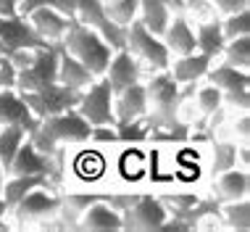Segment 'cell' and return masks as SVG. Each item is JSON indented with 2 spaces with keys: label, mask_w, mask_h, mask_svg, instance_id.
Returning a JSON list of instances; mask_svg holds the SVG:
<instances>
[{
  "label": "cell",
  "mask_w": 250,
  "mask_h": 232,
  "mask_svg": "<svg viewBox=\"0 0 250 232\" xmlns=\"http://www.w3.org/2000/svg\"><path fill=\"white\" fill-rule=\"evenodd\" d=\"M79 95H82V90H74L69 85L53 82V85L40 87V90L21 93V98H24V103L29 106V111L35 114V119H45V116L63 114V111H69V108H77Z\"/></svg>",
  "instance_id": "ba28073f"
},
{
  "label": "cell",
  "mask_w": 250,
  "mask_h": 232,
  "mask_svg": "<svg viewBox=\"0 0 250 232\" xmlns=\"http://www.w3.org/2000/svg\"><path fill=\"white\" fill-rule=\"evenodd\" d=\"M26 19H29V24L35 26V32L45 43H61L69 24L74 22V19L63 16L61 11H53V8H35L26 13Z\"/></svg>",
  "instance_id": "d6986e66"
},
{
  "label": "cell",
  "mask_w": 250,
  "mask_h": 232,
  "mask_svg": "<svg viewBox=\"0 0 250 232\" xmlns=\"http://www.w3.org/2000/svg\"><path fill=\"white\" fill-rule=\"evenodd\" d=\"M219 219L229 230L245 232L250 227V201L248 198H237V201L219 203Z\"/></svg>",
  "instance_id": "d4e9b609"
},
{
  "label": "cell",
  "mask_w": 250,
  "mask_h": 232,
  "mask_svg": "<svg viewBox=\"0 0 250 232\" xmlns=\"http://www.w3.org/2000/svg\"><path fill=\"white\" fill-rule=\"evenodd\" d=\"M206 79L221 90L227 108H232V111H250V74H248V69L229 66L224 61H213Z\"/></svg>",
  "instance_id": "5b68a950"
},
{
  "label": "cell",
  "mask_w": 250,
  "mask_h": 232,
  "mask_svg": "<svg viewBox=\"0 0 250 232\" xmlns=\"http://www.w3.org/2000/svg\"><path fill=\"white\" fill-rule=\"evenodd\" d=\"M211 66H213V58L195 50V53H187V56H174L171 64H168V74L182 87H190V85H198L200 79H206Z\"/></svg>",
  "instance_id": "e0dca14e"
},
{
  "label": "cell",
  "mask_w": 250,
  "mask_h": 232,
  "mask_svg": "<svg viewBox=\"0 0 250 232\" xmlns=\"http://www.w3.org/2000/svg\"><path fill=\"white\" fill-rule=\"evenodd\" d=\"M124 47L140 61L145 77L153 71H164V69H168V64H171V53H168V47L164 45V40L158 35H153V32L147 29V26H143L140 22H132L126 26Z\"/></svg>",
  "instance_id": "277c9868"
},
{
  "label": "cell",
  "mask_w": 250,
  "mask_h": 232,
  "mask_svg": "<svg viewBox=\"0 0 250 232\" xmlns=\"http://www.w3.org/2000/svg\"><path fill=\"white\" fill-rule=\"evenodd\" d=\"M237 142L229 138H216L211 145V163H208V172L213 177L227 172V169L237 166Z\"/></svg>",
  "instance_id": "484cf974"
},
{
  "label": "cell",
  "mask_w": 250,
  "mask_h": 232,
  "mask_svg": "<svg viewBox=\"0 0 250 232\" xmlns=\"http://www.w3.org/2000/svg\"><path fill=\"white\" fill-rule=\"evenodd\" d=\"M103 77L108 79L111 90L119 93V90H124V87L134 85V82L145 79V71H143V66H140V61L134 58L126 47H119V50H113Z\"/></svg>",
  "instance_id": "4fadbf2b"
},
{
  "label": "cell",
  "mask_w": 250,
  "mask_h": 232,
  "mask_svg": "<svg viewBox=\"0 0 250 232\" xmlns=\"http://www.w3.org/2000/svg\"><path fill=\"white\" fill-rule=\"evenodd\" d=\"M190 106L195 108V116H198L200 121H206V119H211L216 111L224 108V95H221L219 87L211 85L208 79H200L190 90Z\"/></svg>",
  "instance_id": "7402d4cb"
},
{
  "label": "cell",
  "mask_w": 250,
  "mask_h": 232,
  "mask_svg": "<svg viewBox=\"0 0 250 232\" xmlns=\"http://www.w3.org/2000/svg\"><path fill=\"white\" fill-rule=\"evenodd\" d=\"M61 47H63L69 56L77 58L79 64H84L95 77H103L105 69H108V61L113 56V47L108 45L95 29H90L87 24L77 22V19L69 24L63 40H61Z\"/></svg>",
  "instance_id": "3957f363"
},
{
  "label": "cell",
  "mask_w": 250,
  "mask_h": 232,
  "mask_svg": "<svg viewBox=\"0 0 250 232\" xmlns=\"http://www.w3.org/2000/svg\"><path fill=\"white\" fill-rule=\"evenodd\" d=\"M229 140H234L237 145H248L250 142V111H232L229 119Z\"/></svg>",
  "instance_id": "d6a6232c"
},
{
  "label": "cell",
  "mask_w": 250,
  "mask_h": 232,
  "mask_svg": "<svg viewBox=\"0 0 250 232\" xmlns=\"http://www.w3.org/2000/svg\"><path fill=\"white\" fill-rule=\"evenodd\" d=\"M174 11L168 8L164 0H137V22L147 26L153 35H164V29L171 22Z\"/></svg>",
  "instance_id": "cb8c5ba5"
},
{
  "label": "cell",
  "mask_w": 250,
  "mask_h": 232,
  "mask_svg": "<svg viewBox=\"0 0 250 232\" xmlns=\"http://www.w3.org/2000/svg\"><path fill=\"white\" fill-rule=\"evenodd\" d=\"M35 8H53V11H61L63 16L74 19L77 13V0H19V13L26 16L29 11Z\"/></svg>",
  "instance_id": "1f68e13d"
},
{
  "label": "cell",
  "mask_w": 250,
  "mask_h": 232,
  "mask_svg": "<svg viewBox=\"0 0 250 232\" xmlns=\"http://www.w3.org/2000/svg\"><path fill=\"white\" fill-rule=\"evenodd\" d=\"M3 177H5V172H3V166H0V187H3Z\"/></svg>",
  "instance_id": "ab89813d"
},
{
  "label": "cell",
  "mask_w": 250,
  "mask_h": 232,
  "mask_svg": "<svg viewBox=\"0 0 250 232\" xmlns=\"http://www.w3.org/2000/svg\"><path fill=\"white\" fill-rule=\"evenodd\" d=\"M213 5V11L219 16H227V13H234V11H242L250 5V0H208Z\"/></svg>",
  "instance_id": "d590c367"
},
{
  "label": "cell",
  "mask_w": 250,
  "mask_h": 232,
  "mask_svg": "<svg viewBox=\"0 0 250 232\" xmlns=\"http://www.w3.org/2000/svg\"><path fill=\"white\" fill-rule=\"evenodd\" d=\"M116 138H119V145H129V148H137L147 142L150 138V127H147L145 119H134V121H116Z\"/></svg>",
  "instance_id": "f1b7e54d"
},
{
  "label": "cell",
  "mask_w": 250,
  "mask_h": 232,
  "mask_svg": "<svg viewBox=\"0 0 250 232\" xmlns=\"http://www.w3.org/2000/svg\"><path fill=\"white\" fill-rule=\"evenodd\" d=\"M145 90H147V114L145 121L153 129H171L179 121H185L179 116L182 111V100L190 95V87H182L177 79L168 74V69L164 71H153L145 77Z\"/></svg>",
  "instance_id": "7a4b0ae2"
},
{
  "label": "cell",
  "mask_w": 250,
  "mask_h": 232,
  "mask_svg": "<svg viewBox=\"0 0 250 232\" xmlns=\"http://www.w3.org/2000/svg\"><path fill=\"white\" fill-rule=\"evenodd\" d=\"M113 114H116V121L145 119V114H147L145 79H140V82H134V85L124 87V90L113 93Z\"/></svg>",
  "instance_id": "5bb4252c"
},
{
  "label": "cell",
  "mask_w": 250,
  "mask_h": 232,
  "mask_svg": "<svg viewBox=\"0 0 250 232\" xmlns=\"http://www.w3.org/2000/svg\"><path fill=\"white\" fill-rule=\"evenodd\" d=\"M124 230H161L168 219V211L161 195L153 193H134L132 203L121 211Z\"/></svg>",
  "instance_id": "30bf717a"
},
{
  "label": "cell",
  "mask_w": 250,
  "mask_h": 232,
  "mask_svg": "<svg viewBox=\"0 0 250 232\" xmlns=\"http://www.w3.org/2000/svg\"><path fill=\"white\" fill-rule=\"evenodd\" d=\"M29 138V132H26L24 127L19 124H0V166H3V172H8L13 156H16L19 145Z\"/></svg>",
  "instance_id": "4316f807"
},
{
  "label": "cell",
  "mask_w": 250,
  "mask_h": 232,
  "mask_svg": "<svg viewBox=\"0 0 250 232\" xmlns=\"http://www.w3.org/2000/svg\"><path fill=\"white\" fill-rule=\"evenodd\" d=\"M61 209V190L58 187H35L26 193L16 206L11 209L13 224H48L58 216Z\"/></svg>",
  "instance_id": "8992f818"
},
{
  "label": "cell",
  "mask_w": 250,
  "mask_h": 232,
  "mask_svg": "<svg viewBox=\"0 0 250 232\" xmlns=\"http://www.w3.org/2000/svg\"><path fill=\"white\" fill-rule=\"evenodd\" d=\"M5 87H16V69H13L8 56L0 53V90H5Z\"/></svg>",
  "instance_id": "e575fe53"
},
{
  "label": "cell",
  "mask_w": 250,
  "mask_h": 232,
  "mask_svg": "<svg viewBox=\"0 0 250 232\" xmlns=\"http://www.w3.org/2000/svg\"><path fill=\"white\" fill-rule=\"evenodd\" d=\"M0 43H3L5 53H11L21 50V47H40L45 45V40L35 32L26 16L13 13V16H0Z\"/></svg>",
  "instance_id": "7c38bea8"
},
{
  "label": "cell",
  "mask_w": 250,
  "mask_h": 232,
  "mask_svg": "<svg viewBox=\"0 0 250 232\" xmlns=\"http://www.w3.org/2000/svg\"><path fill=\"white\" fill-rule=\"evenodd\" d=\"M216 61H224L229 66H237V69H250V35L234 37L224 43V50Z\"/></svg>",
  "instance_id": "83f0119b"
},
{
  "label": "cell",
  "mask_w": 250,
  "mask_h": 232,
  "mask_svg": "<svg viewBox=\"0 0 250 232\" xmlns=\"http://www.w3.org/2000/svg\"><path fill=\"white\" fill-rule=\"evenodd\" d=\"M35 187H58V185L50 180V177H42V174H5L0 195H3L5 206L13 209L26 193H32Z\"/></svg>",
  "instance_id": "ffe728a7"
},
{
  "label": "cell",
  "mask_w": 250,
  "mask_h": 232,
  "mask_svg": "<svg viewBox=\"0 0 250 232\" xmlns=\"http://www.w3.org/2000/svg\"><path fill=\"white\" fill-rule=\"evenodd\" d=\"M0 53H5V47H3V43H0Z\"/></svg>",
  "instance_id": "60d3db41"
},
{
  "label": "cell",
  "mask_w": 250,
  "mask_h": 232,
  "mask_svg": "<svg viewBox=\"0 0 250 232\" xmlns=\"http://www.w3.org/2000/svg\"><path fill=\"white\" fill-rule=\"evenodd\" d=\"M211 195L219 203L237 201V198H250V169L232 166L227 172L216 174L213 185H211Z\"/></svg>",
  "instance_id": "9a60e30c"
},
{
  "label": "cell",
  "mask_w": 250,
  "mask_h": 232,
  "mask_svg": "<svg viewBox=\"0 0 250 232\" xmlns=\"http://www.w3.org/2000/svg\"><path fill=\"white\" fill-rule=\"evenodd\" d=\"M164 45L168 47V53L174 56H187V53H195V26L192 19L187 13H174L168 26L164 29Z\"/></svg>",
  "instance_id": "2e32d148"
},
{
  "label": "cell",
  "mask_w": 250,
  "mask_h": 232,
  "mask_svg": "<svg viewBox=\"0 0 250 232\" xmlns=\"http://www.w3.org/2000/svg\"><path fill=\"white\" fill-rule=\"evenodd\" d=\"M174 13H185V0H164Z\"/></svg>",
  "instance_id": "f35d334b"
},
{
  "label": "cell",
  "mask_w": 250,
  "mask_h": 232,
  "mask_svg": "<svg viewBox=\"0 0 250 232\" xmlns=\"http://www.w3.org/2000/svg\"><path fill=\"white\" fill-rule=\"evenodd\" d=\"M95 79L98 77L87 69L84 64H79L77 58L69 56V53L61 47V53H58V82L61 85H69V87H74V90H87Z\"/></svg>",
  "instance_id": "603a6c76"
},
{
  "label": "cell",
  "mask_w": 250,
  "mask_h": 232,
  "mask_svg": "<svg viewBox=\"0 0 250 232\" xmlns=\"http://www.w3.org/2000/svg\"><path fill=\"white\" fill-rule=\"evenodd\" d=\"M74 19H77V22H82V24H87L90 29H95L98 35L113 47V50L124 47L126 29H121L119 24L111 22V16L105 13L103 0H77V13H74Z\"/></svg>",
  "instance_id": "8fae6325"
},
{
  "label": "cell",
  "mask_w": 250,
  "mask_h": 232,
  "mask_svg": "<svg viewBox=\"0 0 250 232\" xmlns=\"http://www.w3.org/2000/svg\"><path fill=\"white\" fill-rule=\"evenodd\" d=\"M221 32H224V40H234V37L250 35V13H248V8L221 16Z\"/></svg>",
  "instance_id": "4dcf8cb0"
},
{
  "label": "cell",
  "mask_w": 250,
  "mask_h": 232,
  "mask_svg": "<svg viewBox=\"0 0 250 232\" xmlns=\"http://www.w3.org/2000/svg\"><path fill=\"white\" fill-rule=\"evenodd\" d=\"M58 53H61L58 43H45L35 47L32 64L26 69L16 71V90L29 93V90H40V87H48L53 82H58Z\"/></svg>",
  "instance_id": "52a82bcc"
},
{
  "label": "cell",
  "mask_w": 250,
  "mask_h": 232,
  "mask_svg": "<svg viewBox=\"0 0 250 232\" xmlns=\"http://www.w3.org/2000/svg\"><path fill=\"white\" fill-rule=\"evenodd\" d=\"M19 13V0H0V16H13Z\"/></svg>",
  "instance_id": "8d00e7d4"
},
{
  "label": "cell",
  "mask_w": 250,
  "mask_h": 232,
  "mask_svg": "<svg viewBox=\"0 0 250 232\" xmlns=\"http://www.w3.org/2000/svg\"><path fill=\"white\" fill-rule=\"evenodd\" d=\"M105 13L111 16L113 24H119L121 29H126L132 22H137V0H108Z\"/></svg>",
  "instance_id": "f546056e"
},
{
  "label": "cell",
  "mask_w": 250,
  "mask_h": 232,
  "mask_svg": "<svg viewBox=\"0 0 250 232\" xmlns=\"http://www.w3.org/2000/svg\"><path fill=\"white\" fill-rule=\"evenodd\" d=\"M5 227H11V209L5 206L3 195H0V230H5Z\"/></svg>",
  "instance_id": "74e56055"
},
{
  "label": "cell",
  "mask_w": 250,
  "mask_h": 232,
  "mask_svg": "<svg viewBox=\"0 0 250 232\" xmlns=\"http://www.w3.org/2000/svg\"><path fill=\"white\" fill-rule=\"evenodd\" d=\"M77 230H124V219L105 201V195H100L82 211V216L77 222Z\"/></svg>",
  "instance_id": "ac0fdd59"
},
{
  "label": "cell",
  "mask_w": 250,
  "mask_h": 232,
  "mask_svg": "<svg viewBox=\"0 0 250 232\" xmlns=\"http://www.w3.org/2000/svg\"><path fill=\"white\" fill-rule=\"evenodd\" d=\"M77 111L90 127L98 124H116V114H113V90L105 77H98L87 90H82L77 100Z\"/></svg>",
  "instance_id": "9c48e42d"
},
{
  "label": "cell",
  "mask_w": 250,
  "mask_h": 232,
  "mask_svg": "<svg viewBox=\"0 0 250 232\" xmlns=\"http://www.w3.org/2000/svg\"><path fill=\"white\" fill-rule=\"evenodd\" d=\"M192 26H195V50L216 61L227 43L224 32H221V16L200 19V22H192Z\"/></svg>",
  "instance_id": "44dd1931"
},
{
  "label": "cell",
  "mask_w": 250,
  "mask_h": 232,
  "mask_svg": "<svg viewBox=\"0 0 250 232\" xmlns=\"http://www.w3.org/2000/svg\"><path fill=\"white\" fill-rule=\"evenodd\" d=\"M90 145L95 148H113L119 145V138H116V127L113 124H98V127H90Z\"/></svg>",
  "instance_id": "836d02e7"
},
{
  "label": "cell",
  "mask_w": 250,
  "mask_h": 232,
  "mask_svg": "<svg viewBox=\"0 0 250 232\" xmlns=\"http://www.w3.org/2000/svg\"><path fill=\"white\" fill-rule=\"evenodd\" d=\"M32 145L48 156H58L69 148H82L90 140V124L79 116L77 108H69L63 114H53L45 119H37L35 129L29 132Z\"/></svg>",
  "instance_id": "6da1fadb"
}]
</instances>
